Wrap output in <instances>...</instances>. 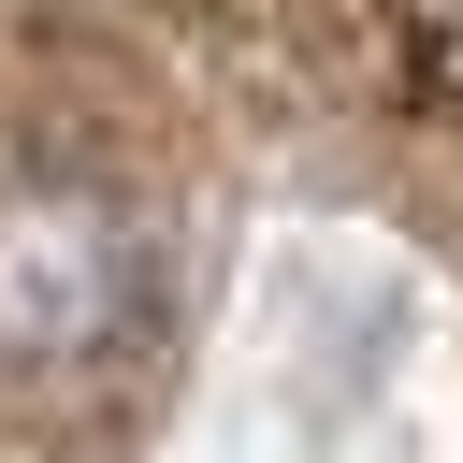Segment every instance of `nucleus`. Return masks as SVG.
I'll return each instance as SVG.
<instances>
[{
	"label": "nucleus",
	"instance_id": "f257e3e1",
	"mask_svg": "<svg viewBox=\"0 0 463 463\" xmlns=\"http://www.w3.org/2000/svg\"><path fill=\"white\" fill-rule=\"evenodd\" d=\"M145 333V217L87 174L0 188V391H72Z\"/></svg>",
	"mask_w": 463,
	"mask_h": 463
}]
</instances>
